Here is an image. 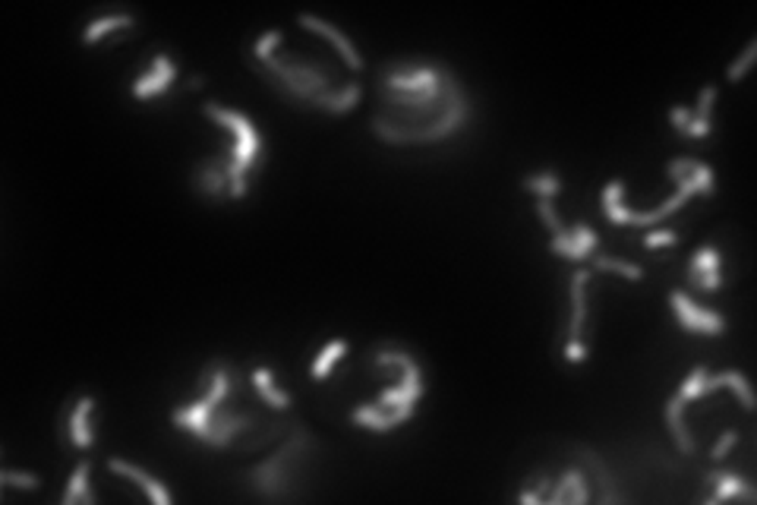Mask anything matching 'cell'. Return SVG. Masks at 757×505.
Segmentation results:
<instances>
[{
    "label": "cell",
    "instance_id": "6da1fadb",
    "mask_svg": "<svg viewBox=\"0 0 757 505\" xmlns=\"http://www.w3.org/2000/svg\"><path fill=\"white\" fill-rule=\"evenodd\" d=\"M376 92L373 133L388 145H433L461 133L470 121V95L451 70L420 92Z\"/></svg>",
    "mask_w": 757,
    "mask_h": 505
},
{
    "label": "cell",
    "instance_id": "7a4b0ae2",
    "mask_svg": "<svg viewBox=\"0 0 757 505\" xmlns=\"http://www.w3.org/2000/svg\"><path fill=\"white\" fill-rule=\"evenodd\" d=\"M252 70L262 73L269 85H275L278 95L288 102L300 104V108H319L329 114H348L360 104V83L338 85L335 70L322 61H310V57H284L275 54L265 64H252Z\"/></svg>",
    "mask_w": 757,
    "mask_h": 505
},
{
    "label": "cell",
    "instance_id": "3957f363",
    "mask_svg": "<svg viewBox=\"0 0 757 505\" xmlns=\"http://www.w3.org/2000/svg\"><path fill=\"white\" fill-rule=\"evenodd\" d=\"M666 174L675 181V190L673 196L666 199V203H660L656 209L650 212H637V209H628L625 205V183L622 181H613L603 187V215L609 218L613 224H631V228H656L660 222H666L673 212H679L682 205L688 203V199L694 196V193H707V196H713L716 193V174L710 164H703L701 158H673V162L666 164Z\"/></svg>",
    "mask_w": 757,
    "mask_h": 505
},
{
    "label": "cell",
    "instance_id": "277c9868",
    "mask_svg": "<svg viewBox=\"0 0 757 505\" xmlns=\"http://www.w3.org/2000/svg\"><path fill=\"white\" fill-rule=\"evenodd\" d=\"M202 111L205 117H211L224 130L234 133V145H231V199H243L250 190V171H256L265 162L262 136H259L252 121L243 117L241 111H231L215 102H205Z\"/></svg>",
    "mask_w": 757,
    "mask_h": 505
},
{
    "label": "cell",
    "instance_id": "5b68a950",
    "mask_svg": "<svg viewBox=\"0 0 757 505\" xmlns=\"http://www.w3.org/2000/svg\"><path fill=\"white\" fill-rule=\"evenodd\" d=\"M313 445H316V440L307 433V430L294 427V433H290V440L284 442V449L247 474L250 490L256 496H262V500H290V496H294L290 487L300 480L303 455H307V449H313Z\"/></svg>",
    "mask_w": 757,
    "mask_h": 505
},
{
    "label": "cell",
    "instance_id": "8992f818",
    "mask_svg": "<svg viewBox=\"0 0 757 505\" xmlns=\"http://www.w3.org/2000/svg\"><path fill=\"white\" fill-rule=\"evenodd\" d=\"M376 363L378 367L401 370V382L385 389L382 395H378V401H373L376 408L385 411V433H391L395 427H401V423H408L410 417H414L417 401H420V395H423V373H420V363H417L414 357L404 354V351H391V348L378 351Z\"/></svg>",
    "mask_w": 757,
    "mask_h": 505
},
{
    "label": "cell",
    "instance_id": "52a82bcc",
    "mask_svg": "<svg viewBox=\"0 0 757 505\" xmlns=\"http://www.w3.org/2000/svg\"><path fill=\"white\" fill-rule=\"evenodd\" d=\"M587 282H590L587 269H577L571 275V322H568V342H565L568 363L587 361V344H584V329H587Z\"/></svg>",
    "mask_w": 757,
    "mask_h": 505
},
{
    "label": "cell",
    "instance_id": "ba28073f",
    "mask_svg": "<svg viewBox=\"0 0 757 505\" xmlns=\"http://www.w3.org/2000/svg\"><path fill=\"white\" fill-rule=\"evenodd\" d=\"M192 190L211 203H224L231 196V149L196 162L192 168Z\"/></svg>",
    "mask_w": 757,
    "mask_h": 505
},
{
    "label": "cell",
    "instance_id": "9c48e42d",
    "mask_svg": "<svg viewBox=\"0 0 757 505\" xmlns=\"http://www.w3.org/2000/svg\"><path fill=\"white\" fill-rule=\"evenodd\" d=\"M669 303H673V313L679 319V325L685 332H694V335H723L726 332V319H723L716 310H703L701 303H694L685 291H673L669 294Z\"/></svg>",
    "mask_w": 757,
    "mask_h": 505
},
{
    "label": "cell",
    "instance_id": "30bf717a",
    "mask_svg": "<svg viewBox=\"0 0 757 505\" xmlns=\"http://www.w3.org/2000/svg\"><path fill=\"white\" fill-rule=\"evenodd\" d=\"M297 23H300L303 29H310V32H316V35H322L325 42H329L331 48H335L338 54H341V61L348 64L354 73H363V70H367V64H363L360 51L354 48V42H350V38L344 35V32L338 29V25L325 23V19L313 16V13H300V16H297Z\"/></svg>",
    "mask_w": 757,
    "mask_h": 505
},
{
    "label": "cell",
    "instance_id": "8fae6325",
    "mask_svg": "<svg viewBox=\"0 0 757 505\" xmlns=\"http://www.w3.org/2000/svg\"><path fill=\"white\" fill-rule=\"evenodd\" d=\"M596 241H600V237H596V231L590 228V224H571V228H565L562 234H553L549 250L562 259H571V262H587L596 250Z\"/></svg>",
    "mask_w": 757,
    "mask_h": 505
},
{
    "label": "cell",
    "instance_id": "7c38bea8",
    "mask_svg": "<svg viewBox=\"0 0 757 505\" xmlns=\"http://www.w3.org/2000/svg\"><path fill=\"white\" fill-rule=\"evenodd\" d=\"M174 79H177V66L162 51V54H155V61H152L149 70H145L143 76L133 83V95L143 98V102H149V98H158L162 92H168Z\"/></svg>",
    "mask_w": 757,
    "mask_h": 505
},
{
    "label": "cell",
    "instance_id": "4fadbf2b",
    "mask_svg": "<svg viewBox=\"0 0 757 505\" xmlns=\"http://www.w3.org/2000/svg\"><path fill=\"white\" fill-rule=\"evenodd\" d=\"M688 284L697 291H720L723 275H720V252L716 247H701L688 262Z\"/></svg>",
    "mask_w": 757,
    "mask_h": 505
},
{
    "label": "cell",
    "instance_id": "5bb4252c",
    "mask_svg": "<svg viewBox=\"0 0 757 505\" xmlns=\"http://www.w3.org/2000/svg\"><path fill=\"white\" fill-rule=\"evenodd\" d=\"M108 470H114L117 477H123V480H133L136 487H143V493L149 496L155 505H171V493L162 487V480H155L152 474H145V470L136 468V464L123 461V458H108Z\"/></svg>",
    "mask_w": 757,
    "mask_h": 505
},
{
    "label": "cell",
    "instance_id": "9a60e30c",
    "mask_svg": "<svg viewBox=\"0 0 757 505\" xmlns=\"http://www.w3.org/2000/svg\"><path fill=\"white\" fill-rule=\"evenodd\" d=\"M707 483L713 487V496H710V502H723V500H745V502H754V490H752V480H745V477L732 474V470H710L707 474Z\"/></svg>",
    "mask_w": 757,
    "mask_h": 505
},
{
    "label": "cell",
    "instance_id": "2e32d148",
    "mask_svg": "<svg viewBox=\"0 0 757 505\" xmlns=\"http://www.w3.org/2000/svg\"><path fill=\"white\" fill-rule=\"evenodd\" d=\"M546 500L553 505H562V502L584 505V502H590V490H587V477H584V470L581 468L562 470V477L555 480V487L549 490Z\"/></svg>",
    "mask_w": 757,
    "mask_h": 505
},
{
    "label": "cell",
    "instance_id": "e0dca14e",
    "mask_svg": "<svg viewBox=\"0 0 757 505\" xmlns=\"http://www.w3.org/2000/svg\"><path fill=\"white\" fill-rule=\"evenodd\" d=\"M685 408H688V401H682L679 395L669 398L666 423H669V433H673V440H675V445H679L682 455H694V440H692V433H688V427H685Z\"/></svg>",
    "mask_w": 757,
    "mask_h": 505
},
{
    "label": "cell",
    "instance_id": "ac0fdd59",
    "mask_svg": "<svg viewBox=\"0 0 757 505\" xmlns=\"http://www.w3.org/2000/svg\"><path fill=\"white\" fill-rule=\"evenodd\" d=\"M713 102H716V85H703L701 95H697V111L692 114V124H688V130L682 133V136H694V139H703L713 133Z\"/></svg>",
    "mask_w": 757,
    "mask_h": 505
},
{
    "label": "cell",
    "instance_id": "d6986e66",
    "mask_svg": "<svg viewBox=\"0 0 757 505\" xmlns=\"http://www.w3.org/2000/svg\"><path fill=\"white\" fill-rule=\"evenodd\" d=\"M92 411H95V398L83 395L70 414V442L76 445V449H89L92 445V423H89Z\"/></svg>",
    "mask_w": 757,
    "mask_h": 505
},
{
    "label": "cell",
    "instance_id": "ffe728a7",
    "mask_svg": "<svg viewBox=\"0 0 757 505\" xmlns=\"http://www.w3.org/2000/svg\"><path fill=\"white\" fill-rule=\"evenodd\" d=\"M732 389L735 395H739L742 408L745 411H754V395H752V382L745 379L742 370H726V373H716V376H707V385H703V391H716V389Z\"/></svg>",
    "mask_w": 757,
    "mask_h": 505
},
{
    "label": "cell",
    "instance_id": "44dd1931",
    "mask_svg": "<svg viewBox=\"0 0 757 505\" xmlns=\"http://www.w3.org/2000/svg\"><path fill=\"white\" fill-rule=\"evenodd\" d=\"M252 389L259 391V398H262L269 408H275V411H288L290 408V395L288 391H281L275 385V379H271V370H265V367H256L252 370Z\"/></svg>",
    "mask_w": 757,
    "mask_h": 505
},
{
    "label": "cell",
    "instance_id": "7402d4cb",
    "mask_svg": "<svg viewBox=\"0 0 757 505\" xmlns=\"http://www.w3.org/2000/svg\"><path fill=\"white\" fill-rule=\"evenodd\" d=\"M133 25H136V16H133V13H114V16L92 19V23L85 25V32H83V42L85 45H95V42H102V38H108L111 32L133 29Z\"/></svg>",
    "mask_w": 757,
    "mask_h": 505
},
{
    "label": "cell",
    "instance_id": "603a6c76",
    "mask_svg": "<svg viewBox=\"0 0 757 505\" xmlns=\"http://www.w3.org/2000/svg\"><path fill=\"white\" fill-rule=\"evenodd\" d=\"M89 470H92L89 458H83V461H79L76 468H73L70 480H66L64 505H76V502L92 505V502H95V496H92V490H89Z\"/></svg>",
    "mask_w": 757,
    "mask_h": 505
},
{
    "label": "cell",
    "instance_id": "cb8c5ba5",
    "mask_svg": "<svg viewBox=\"0 0 757 505\" xmlns=\"http://www.w3.org/2000/svg\"><path fill=\"white\" fill-rule=\"evenodd\" d=\"M344 354H348V342H344V338H338V342H329V344H325V348H322V351H319V354H316V361H313V370H310V373H313V379H316V382H322V379H329L331 367H335V363L341 361Z\"/></svg>",
    "mask_w": 757,
    "mask_h": 505
},
{
    "label": "cell",
    "instance_id": "d4e9b609",
    "mask_svg": "<svg viewBox=\"0 0 757 505\" xmlns=\"http://www.w3.org/2000/svg\"><path fill=\"white\" fill-rule=\"evenodd\" d=\"M524 190L536 193V196H546V199H555L562 193V177L555 174V171H540V174H527L521 181Z\"/></svg>",
    "mask_w": 757,
    "mask_h": 505
},
{
    "label": "cell",
    "instance_id": "484cf974",
    "mask_svg": "<svg viewBox=\"0 0 757 505\" xmlns=\"http://www.w3.org/2000/svg\"><path fill=\"white\" fill-rule=\"evenodd\" d=\"M590 259H594V269H600V272H615V275L628 278V282H644V269L634 262H625V259H619V256H600V252H594Z\"/></svg>",
    "mask_w": 757,
    "mask_h": 505
},
{
    "label": "cell",
    "instance_id": "4316f807",
    "mask_svg": "<svg viewBox=\"0 0 757 505\" xmlns=\"http://www.w3.org/2000/svg\"><path fill=\"white\" fill-rule=\"evenodd\" d=\"M707 376H710L707 367H694L692 373L682 379V385H679V391H675V395H679L682 401H694V398L707 395V391H703V385H707Z\"/></svg>",
    "mask_w": 757,
    "mask_h": 505
},
{
    "label": "cell",
    "instance_id": "83f0119b",
    "mask_svg": "<svg viewBox=\"0 0 757 505\" xmlns=\"http://www.w3.org/2000/svg\"><path fill=\"white\" fill-rule=\"evenodd\" d=\"M284 35L281 32H265L262 38H259L256 45H252V64H265L271 61V57L278 54V48H281Z\"/></svg>",
    "mask_w": 757,
    "mask_h": 505
},
{
    "label": "cell",
    "instance_id": "f1b7e54d",
    "mask_svg": "<svg viewBox=\"0 0 757 505\" xmlns=\"http://www.w3.org/2000/svg\"><path fill=\"white\" fill-rule=\"evenodd\" d=\"M0 487L10 490H38L42 487V480H38V474H23V470H0Z\"/></svg>",
    "mask_w": 757,
    "mask_h": 505
},
{
    "label": "cell",
    "instance_id": "f546056e",
    "mask_svg": "<svg viewBox=\"0 0 757 505\" xmlns=\"http://www.w3.org/2000/svg\"><path fill=\"white\" fill-rule=\"evenodd\" d=\"M536 215L543 218V224H546L553 234H562L565 231V224H562V218H559V212H555V203L553 199H546V196H536Z\"/></svg>",
    "mask_w": 757,
    "mask_h": 505
},
{
    "label": "cell",
    "instance_id": "4dcf8cb0",
    "mask_svg": "<svg viewBox=\"0 0 757 505\" xmlns=\"http://www.w3.org/2000/svg\"><path fill=\"white\" fill-rule=\"evenodd\" d=\"M754 57H757V42H748V48L742 51V57H739V61H732V64H729V79H732V83H739V79H745V73L752 70Z\"/></svg>",
    "mask_w": 757,
    "mask_h": 505
},
{
    "label": "cell",
    "instance_id": "1f68e13d",
    "mask_svg": "<svg viewBox=\"0 0 757 505\" xmlns=\"http://www.w3.org/2000/svg\"><path fill=\"white\" fill-rule=\"evenodd\" d=\"M673 243H679V234H675V231H669V228H656V231H650V234L644 237V247H650V250L673 247Z\"/></svg>",
    "mask_w": 757,
    "mask_h": 505
},
{
    "label": "cell",
    "instance_id": "d6a6232c",
    "mask_svg": "<svg viewBox=\"0 0 757 505\" xmlns=\"http://www.w3.org/2000/svg\"><path fill=\"white\" fill-rule=\"evenodd\" d=\"M735 442H739V433H735V430H726V433L720 436V442L713 445V451H710V458H713V461H723V458L729 455V449H732Z\"/></svg>",
    "mask_w": 757,
    "mask_h": 505
},
{
    "label": "cell",
    "instance_id": "836d02e7",
    "mask_svg": "<svg viewBox=\"0 0 757 505\" xmlns=\"http://www.w3.org/2000/svg\"><path fill=\"white\" fill-rule=\"evenodd\" d=\"M669 121H673L675 133H685L688 124H692V111H688V108H673V111H669Z\"/></svg>",
    "mask_w": 757,
    "mask_h": 505
},
{
    "label": "cell",
    "instance_id": "e575fe53",
    "mask_svg": "<svg viewBox=\"0 0 757 505\" xmlns=\"http://www.w3.org/2000/svg\"><path fill=\"white\" fill-rule=\"evenodd\" d=\"M517 500H521L524 505H540V502H543V496H536L534 490H524V493L517 496Z\"/></svg>",
    "mask_w": 757,
    "mask_h": 505
}]
</instances>
